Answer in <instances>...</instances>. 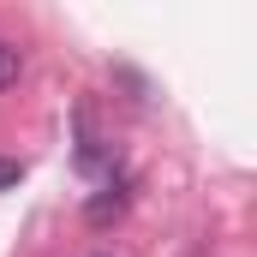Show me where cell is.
Masks as SVG:
<instances>
[{
  "instance_id": "2",
  "label": "cell",
  "mask_w": 257,
  "mask_h": 257,
  "mask_svg": "<svg viewBox=\"0 0 257 257\" xmlns=\"http://www.w3.org/2000/svg\"><path fill=\"white\" fill-rule=\"evenodd\" d=\"M18 72H24V54L0 36V90H12V84H18Z\"/></svg>"
},
{
  "instance_id": "1",
  "label": "cell",
  "mask_w": 257,
  "mask_h": 257,
  "mask_svg": "<svg viewBox=\"0 0 257 257\" xmlns=\"http://www.w3.org/2000/svg\"><path fill=\"white\" fill-rule=\"evenodd\" d=\"M120 209H126V192H120V186H108V192H96L90 203H84V215H90V227H108V221H114Z\"/></svg>"
},
{
  "instance_id": "3",
  "label": "cell",
  "mask_w": 257,
  "mask_h": 257,
  "mask_svg": "<svg viewBox=\"0 0 257 257\" xmlns=\"http://www.w3.org/2000/svg\"><path fill=\"white\" fill-rule=\"evenodd\" d=\"M24 180V162H12V156H0V192H12Z\"/></svg>"
}]
</instances>
